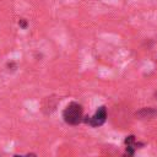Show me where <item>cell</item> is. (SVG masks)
I'll return each instance as SVG.
<instances>
[{"instance_id":"6da1fadb","label":"cell","mask_w":157,"mask_h":157,"mask_svg":"<svg viewBox=\"0 0 157 157\" xmlns=\"http://www.w3.org/2000/svg\"><path fill=\"white\" fill-rule=\"evenodd\" d=\"M63 119L69 125H77V124H80L83 120L82 105L76 103V102L69 103L65 107V109L63 110Z\"/></svg>"},{"instance_id":"7a4b0ae2","label":"cell","mask_w":157,"mask_h":157,"mask_svg":"<svg viewBox=\"0 0 157 157\" xmlns=\"http://www.w3.org/2000/svg\"><path fill=\"white\" fill-rule=\"evenodd\" d=\"M105 119H107V108H105L104 105H102V107H99V108L96 110V113H94L92 117H86V118H83V121H85L86 124H88L90 126L96 128V126H101L102 124H104Z\"/></svg>"},{"instance_id":"3957f363","label":"cell","mask_w":157,"mask_h":157,"mask_svg":"<svg viewBox=\"0 0 157 157\" xmlns=\"http://www.w3.org/2000/svg\"><path fill=\"white\" fill-rule=\"evenodd\" d=\"M125 145H126V150H125V155L124 157H132L136 150V141H135V136L134 135H129L125 139Z\"/></svg>"},{"instance_id":"277c9868","label":"cell","mask_w":157,"mask_h":157,"mask_svg":"<svg viewBox=\"0 0 157 157\" xmlns=\"http://www.w3.org/2000/svg\"><path fill=\"white\" fill-rule=\"evenodd\" d=\"M157 112L152 108H142L140 112L136 113V117H141V118H151L156 114Z\"/></svg>"},{"instance_id":"5b68a950","label":"cell","mask_w":157,"mask_h":157,"mask_svg":"<svg viewBox=\"0 0 157 157\" xmlns=\"http://www.w3.org/2000/svg\"><path fill=\"white\" fill-rule=\"evenodd\" d=\"M18 25H20L21 28H26V27H27V21H26L25 18H21V20L18 21Z\"/></svg>"},{"instance_id":"8992f818","label":"cell","mask_w":157,"mask_h":157,"mask_svg":"<svg viewBox=\"0 0 157 157\" xmlns=\"http://www.w3.org/2000/svg\"><path fill=\"white\" fill-rule=\"evenodd\" d=\"M13 157H37L34 153H28L27 156H20V155H15Z\"/></svg>"}]
</instances>
